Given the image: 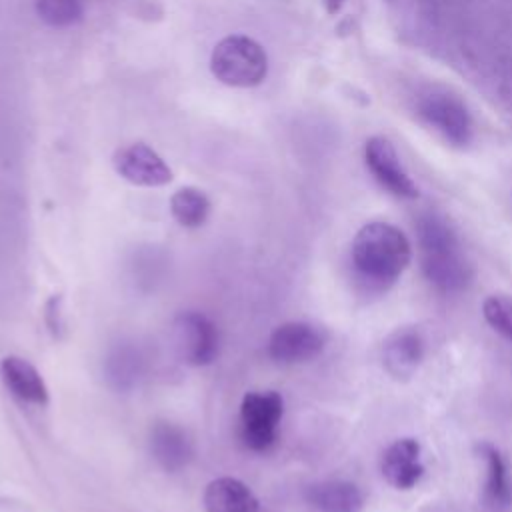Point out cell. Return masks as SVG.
Masks as SVG:
<instances>
[{
	"mask_svg": "<svg viewBox=\"0 0 512 512\" xmlns=\"http://www.w3.org/2000/svg\"><path fill=\"white\" fill-rule=\"evenodd\" d=\"M326 344L324 332L308 322H286L268 340V354L280 364H296L316 358Z\"/></svg>",
	"mask_w": 512,
	"mask_h": 512,
	"instance_id": "7",
	"label": "cell"
},
{
	"mask_svg": "<svg viewBox=\"0 0 512 512\" xmlns=\"http://www.w3.org/2000/svg\"><path fill=\"white\" fill-rule=\"evenodd\" d=\"M170 210L178 224H182L184 228H196L208 218L210 200L202 190L186 186L174 192L170 200Z\"/></svg>",
	"mask_w": 512,
	"mask_h": 512,
	"instance_id": "18",
	"label": "cell"
},
{
	"mask_svg": "<svg viewBox=\"0 0 512 512\" xmlns=\"http://www.w3.org/2000/svg\"><path fill=\"white\" fill-rule=\"evenodd\" d=\"M284 402L276 392H250L240 406L242 440L252 450H268L276 440Z\"/></svg>",
	"mask_w": 512,
	"mask_h": 512,
	"instance_id": "4",
	"label": "cell"
},
{
	"mask_svg": "<svg viewBox=\"0 0 512 512\" xmlns=\"http://www.w3.org/2000/svg\"><path fill=\"white\" fill-rule=\"evenodd\" d=\"M0 372H2L6 386L20 400L40 404V406L48 402L46 384H44L40 372L28 360L18 358V356H6L2 360Z\"/></svg>",
	"mask_w": 512,
	"mask_h": 512,
	"instance_id": "15",
	"label": "cell"
},
{
	"mask_svg": "<svg viewBox=\"0 0 512 512\" xmlns=\"http://www.w3.org/2000/svg\"><path fill=\"white\" fill-rule=\"evenodd\" d=\"M210 70L216 80L234 88L262 84L268 74V56L250 36L232 34L222 38L210 56Z\"/></svg>",
	"mask_w": 512,
	"mask_h": 512,
	"instance_id": "3",
	"label": "cell"
},
{
	"mask_svg": "<svg viewBox=\"0 0 512 512\" xmlns=\"http://www.w3.org/2000/svg\"><path fill=\"white\" fill-rule=\"evenodd\" d=\"M412 246L404 232L388 222H370L352 242L356 278L370 292H386L408 268Z\"/></svg>",
	"mask_w": 512,
	"mask_h": 512,
	"instance_id": "1",
	"label": "cell"
},
{
	"mask_svg": "<svg viewBox=\"0 0 512 512\" xmlns=\"http://www.w3.org/2000/svg\"><path fill=\"white\" fill-rule=\"evenodd\" d=\"M380 470L390 486L398 490L414 488L424 474V466L420 462V444L414 438H400L392 442L382 456Z\"/></svg>",
	"mask_w": 512,
	"mask_h": 512,
	"instance_id": "10",
	"label": "cell"
},
{
	"mask_svg": "<svg viewBox=\"0 0 512 512\" xmlns=\"http://www.w3.org/2000/svg\"><path fill=\"white\" fill-rule=\"evenodd\" d=\"M418 114L454 146H466L472 138L470 114L456 96L428 92L418 100Z\"/></svg>",
	"mask_w": 512,
	"mask_h": 512,
	"instance_id": "5",
	"label": "cell"
},
{
	"mask_svg": "<svg viewBox=\"0 0 512 512\" xmlns=\"http://www.w3.org/2000/svg\"><path fill=\"white\" fill-rule=\"evenodd\" d=\"M416 232L426 280L446 294L464 290L472 280V264L464 256L452 226L438 214H424Z\"/></svg>",
	"mask_w": 512,
	"mask_h": 512,
	"instance_id": "2",
	"label": "cell"
},
{
	"mask_svg": "<svg viewBox=\"0 0 512 512\" xmlns=\"http://www.w3.org/2000/svg\"><path fill=\"white\" fill-rule=\"evenodd\" d=\"M142 374V356L130 344L116 346L106 358V378L118 390H130L136 386Z\"/></svg>",
	"mask_w": 512,
	"mask_h": 512,
	"instance_id": "17",
	"label": "cell"
},
{
	"mask_svg": "<svg viewBox=\"0 0 512 512\" xmlns=\"http://www.w3.org/2000/svg\"><path fill=\"white\" fill-rule=\"evenodd\" d=\"M478 450L486 464L484 506L488 512H508L512 508V484L508 478L506 462L498 448L488 442L480 444Z\"/></svg>",
	"mask_w": 512,
	"mask_h": 512,
	"instance_id": "14",
	"label": "cell"
},
{
	"mask_svg": "<svg viewBox=\"0 0 512 512\" xmlns=\"http://www.w3.org/2000/svg\"><path fill=\"white\" fill-rule=\"evenodd\" d=\"M306 500L318 512H360L364 506L362 490L346 480H324L306 488Z\"/></svg>",
	"mask_w": 512,
	"mask_h": 512,
	"instance_id": "13",
	"label": "cell"
},
{
	"mask_svg": "<svg viewBox=\"0 0 512 512\" xmlns=\"http://www.w3.org/2000/svg\"><path fill=\"white\" fill-rule=\"evenodd\" d=\"M34 6L40 20L54 28L72 26L84 14L82 0H34Z\"/></svg>",
	"mask_w": 512,
	"mask_h": 512,
	"instance_id": "19",
	"label": "cell"
},
{
	"mask_svg": "<svg viewBox=\"0 0 512 512\" xmlns=\"http://www.w3.org/2000/svg\"><path fill=\"white\" fill-rule=\"evenodd\" d=\"M324 2H326V8H328L330 14L338 12V8L342 6V0H324Z\"/></svg>",
	"mask_w": 512,
	"mask_h": 512,
	"instance_id": "21",
	"label": "cell"
},
{
	"mask_svg": "<svg viewBox=\"0 0 512 512\" xmlns=\"http://www.w3.org/2000/svg\"><path fill=\"white\" fill-rule=\"evenodd\" d=\"M206 512H258V500L252 490L236 478H218L206 486Z\"/></svg>",
	"mask_w": 512,
	"mask_h": 512,
	"instance_id": "16",
	"label": "cell"
},
{
	"mask_svg": "<svg viewBox=\"0 0 512 512\" xmlns=\"http://www.w3.org/2000/svg\"><path fill=\"white\" fill-rule=\"evenodd\" d=\"M150 448L156 462L168 472L182 470L190 462L194 452L188 434L180 426L170 422H158L152 428Z\"/></svg>",
	"mask_w": 512,
	"mask_h": 512,
	"instance_id": "11",
	"label": "cell"
},
{
	"mask_svg": "<svg viewBox=\"0 0 512 512\" xmlns=\"http://www.w3.org/2000/svg\"><path fill=\"white\" fill-rule=\"evenodd\" d=\"M484 320L506 340L512 342V298L492 294L482 304Z\"/></svg>",
	"mask_w": 512,
	"mask_h": 512,
	"instance_id": "20",
	"label": "cell"
},
{
	"mask_svg": "<svg viewBox=\"0 0 512 512\" xmlns=\"http://www.w3.org/2000/svg\"><path fill=\"white\" fill-rule=\"evenodd\" d=\"M364 160L372 176L382 188L398 198H416L418 188L408 172L402 168L392 142L384 136H372L364 146Z\"/></svg>",
	"mask_w": 512,
	"mask_h": 512,
	"instance_id": "8",
	"label": "cell"
},
{
	"mask_svg": "<svg viewBox=\"0 0 512 512\" xmlns=\"http://www.w3.org/2000/svg\"><path fill=\"white\" fill-rule=\"evenodd\" d=\"M174 346L190 366H206L218 356V330L200 312H184L174 322Z\"/></svg>",
	"mask_w": 512,
	"mask_h": 512,
	"instance_id": "6",
	"label": "cell"
},
{
	"mask_svg": "<svg viewBox=\"0 0 512 512\" xmlns=\"http://www.w3.org/2000/svg\"><path fill=\"white\" fill-rule=\"evenodd\" d=\"M114 170L136 186H164L172 180L170 166L150 146L136 142L120 148L112 158Z\"/></svg>",
	"mask_w": 512,
	"mask_h": 512,
	"instance_id": "9",
	"label": "cell"
},
{
	"mask_svg": "<svg viewBox=\"0 0 512 512\" xmlns=\"http://www.w3.org/2000/svg\"><path fill=\"white\" fill-rule=\"evenodd\" d=\"M424 358V344L416 330H396L384 344V366L390 376L404 380L410 378Z\"/></svg>",
	"mask_w": 512,
	"mask_h": 512,
	"instance_id": "12",
	"label": "cell"
}]
</instances>
